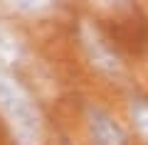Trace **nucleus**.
<instances>
[{"label": "nucleus", "mask_w": 148, "mask_h": 145, "mask_svg": "<svg viewBox=\"0 0 148 145\" xmlns=\"http://www.w3.org/2000/svg\"><path fill=\"white\" fill-rule=\"evenodd\" d=\"M0 118L10 128L17 145L45 143V118L35 99L3 67H0Z\"/></svg>", "instance_id": "nucleus-1"}, {"label": "nucleus", "mask_w": 148, "mask_h": 145, "mask_svg": "<svg viewBox=\"0 0 148 145\" xmlns=\"http://www.w3.org/2000/svg\"><path fill=\"white\" fill-rule=\"evenodd\" d=\"M79 42H82V49H84L86 59L91 62L94 69H99L101 74H109V76L123 74V62L119 57V52L111 47V42L106 39L104 32L91 20L79 22Z\"/></svg>", "instance_id": "nucleus-2"}, {"label": "nucleus", "mask_w": 148, "mask_h": 145, "mask_svg": "<svg viewBox=\"0 0 148 145\" xmlns=\"http://www.w3.org/2000/svg\"><path fill=\"white\" fill-rule=\"evenodd\" d=\"M86 130L94 145H128L121 123L101 106H86Z\"/></svg>", "instance_id": "nucleus-3"}, {"label": "nucleus", "mask_w": 148, "mask_h": 145, "mask_svg": "<svg viewBox=\"0 0 148 145\" xmlns=\"http://www.w3.org/2000/svg\"><path fill=\"white\" fill-rule=\"evenodd\" d=\"M22 57V42L5 22L0 20V67L17 64Z\"/></svg>", "instance_id": "nucleus-4"}, {"label": "nucleus", "mask_w": 148, "mask_h": 145, "mask_svg": "<svg viewBox=\"0 0 148 145\" xmlns=\"http://www.w3.org/2000/svg\"><path fill=\"white\" fill-rule=\"evenodd\" d=\"M0 3L20 15H42L57 5V0H0Z\"/></svg>", "instance_id": "nucleus-5"}, {"label": "nucleus", "mask_w": 148, "mask_h": 145, "mask_svg": "<svg viewBox=\"0 0 148 145\" xmlns=\"http://www.w3.org/2000/svg\"><path fill=\"white\" fill-rule=\"evenodd\" d=\"M128 116H131V123L136 128V133L148 143V101L146 99H131Z\"/></svg>", "instance_id": "nucleus-6"}, {"label": "nucleus", "mask_w": 148, "mask_h": 145, "mask_svg": "<svg viewBox=\"0 0 148 145\" xmlns=\"http://www.w3.org/2000/svg\"><path fill=\"white\" fill-rule=\"evenodd\" d=\"M94 3L101 7H121V5H126L128 0H94Z\"/></svg>", "instance_id": "nucleus-7"}]
</instances>
